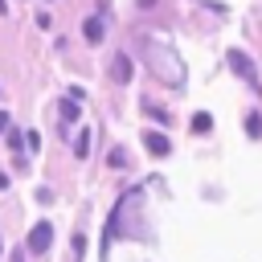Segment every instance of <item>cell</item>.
Instances as JSON below:
<instances>
[{"mask_svg":"<svg viewBox=\"0 0 262 262\" xmlns=\"http://www.w3.org/2000/svg\"><path fill=\"white\" fill-rule=\"evenodd\" d=\"M49 246H53V225L49 221H37L33 233H29V254H45Z\"/></svg>","mask_w":262,"mask_h":262,"instance_id":"cell-1","label":"cell"},{"mask_svg":"<svg viewBox=\"0 0 262 262\" xmlns=\"http://www.w3.org/2000/svg\"><path fill=\"white\" fill-rule=\"evenodd\" d=\"M229 61H233V70H237V74L258 90V74H254V66H250V57H242V49H229Z\"/></svg>","mask_w":262,"mask_h":262,"instance_id":"cell-2","label":"cell"},{"mask_svg":"<svg viewBox=\"0 0 262 262\" xmlns=\"http://www.w3.org/2000/svg\"><path fill=\"white\" fill-rule=\"evenodd\" d=\"M143 143H147V151H151V156H168V151H172L168 135H160V131H143Z\"/></svg>","mask_w":262,"mask_h":262,"instance_id":"cell-3","label":"cell"},{"mask_svg":"<svg viewBox=\"0 0 262 262\" xmlns=\"http://www.w3.org/2000/svg\"><path fill=\"white\" fill-rule=\"evenodd\" d=\"M111 78H115L119 86L131 78V57H127V53H115V61H111Z\"/></svg>","mask_w":262,"mask_h":262,"instance_id":"cell-4","label":"cell"},{"mask_svg":"<svg viewBox=\"0 0 262 262\" xmlns=\"http://www.w3.org/2000/svg\"><path fill=\"white\" fill-rule=\"evenodd\" d=\"M82 33H86V41H90V45H98V41H102V33H106V29H102V16H90V20L82 25Z\"/></svg>","mask_w":262,"mask_h":262,"instance_id":"cell-5","label":"cell"},{"mask_svg":"<svg viewBox=\"0 0 262 262\" xmlns=\"http://www.w3.org/2000/svg\"><path fill=\"white\" fill-rule=\"evenodd\" d=\"M90 139H94V135H90V127H82V131H78V139H74V156H78V160H86Z\"/></svg>","mask_w":262,"mask_h":262,"instance_id":"cell-6","label":"cell"},{"mask_svg":"<svg viewBox=\"0 0 262 262\" xmlns=\"http://www.w3.org/2000/svg\"><path fill=\"white\" fill-rule=\"evenodd\" d=\"M246 135H250V139H258V135H262V115H258V111H250V115H246Z\"/></svg>","mask_w":262,"mask_h":262,"instance_id":"cell-7","label":"cell"},{"mask_svg":"<svg viewBox=\"0 0 262 262\" xmlns=\"http://www.w3.org/2000/svg\"><path fill=\"white\" fill-rule=\"evenodd\" d=\"M61 119H78V98H61Z\"/></svg>","mask_w":262,"mask_h":262,"instance_id":"cell-8","label":"cell"},{"mask_svg":"<svg viewBox=\"0 0 262 262\" xmlns=\"http://www.w3.org/2000/svg\"><path fill=\"white\" fill-rule=\"evenodd\" d=\"M209 127H213V119H209L205 111H196V115H192V131H201V135H205Z\"/></svg>","mask_w":262,"mask_h":262,"instance_id":"cell-9","label":"cell"},{"mask_svg":"<svg viewBox=\"0 0 262 262\" xmlns=\"http://www.w3.org/2000/svg\"><path fill=\"white\" fill-rule=\"evenodd\" d=\"M106 164H111V168H127V151H123V147H111Z\"/></svg>","mask_w":262,"mask_h":262,"instance_id":"cell-10","label":"cell"},{"mask_svg":"<svg viewBox=\"0 0 262 262\" xmlns=\"http://www.w3.org/2000/svg\"><path fill=\"white\" fill-rule=\"evenodd\" d=\"M4 131H8V115L0 111V135H4Z\"/></svg>","mask_w":262,"mask_h":262,"instance_id":"cell-11","label":"cell"},{"mask_svg":"<svg viewBox=\"0 0 262 262\" xmlns=\"http://www.w3.org/2000/svg\"><path fill=\"white\" fill-rule=\"evenodd\" d=\"M12 262H25V254H20V250H12Z\"/></svg>","mask_w":262,"mask_h":262,"instance_id":"cell-12","label":"cell"},{"mask_svg":"<svg viewBox=\"0 0 262 262\" xmlns=\"http://www.w3.org/2000/svg\"><path fill=\"white\" fill-rule=\"evenodd\" d=\"M0 188H8V176H4V172H0Z\"/></svg>","mask_w":262,"mask_h":262,"instance_id":"cell-13","label":"cell"},{"mask_svg":"<svg viewBox=\"0 0 262 262\" xmlns=\"http://www.w3.org/2000/svg\"><path fill=\"white\" fill-rule=\"evenodd\" d=\"M4 12H8V0H0V16H4Z\"/></svg>","mask_w":262,"mask_h":262,"instance_id":"cell-14","label":"cell"},{"mask_svg":"<svg viewBox=\"0 0 262 262\" xmlns=\"http://www.w3.org/2000/svg\"><path fill=\"white\" fill-rule=\"evenodd\" d=\"M139 4H143V8H147V4H156V0H139Z\"/></svg>","mask_w":262,"mask_h":262,"instance_id":"cell-15","label":"cell"}]
</instances>
